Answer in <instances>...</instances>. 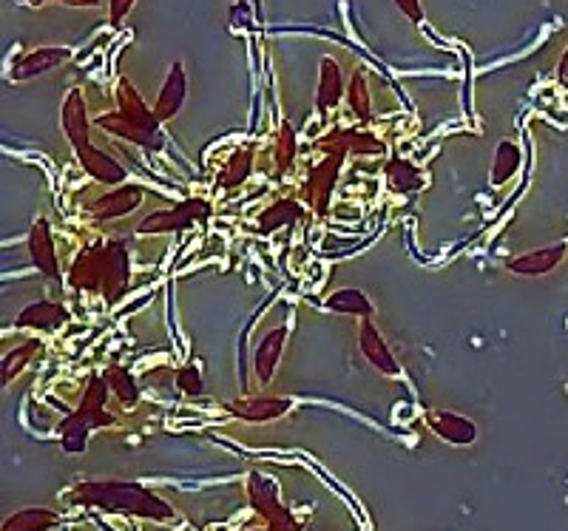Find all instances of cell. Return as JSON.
Returning a JSON list of instances; mask_svg holds the SVG:
<instances>
[{
    "label": "cell",
    "mask_w": 568,
    "mask_h": 531,
    "mask_svg": "<svg viewBox=\"0 0 568 531\" xmlns=\"http://www.w3.org/2000/svg\"><path fill=\"white\" fill-rule=\"evenodd\" d=\"M347 100H350V108L358 120H370V89H367V77L364 71H355L350 86H347Z\"/></svg>",
    "instance_id": "30"
},
{
    "label": "cell",
    "mask_w": 568,
    "mask_h": 531,
    "mask_svg": "<svg viewBox=\"0 0 568 531\" xmlns=\"http://www.w3.org/2000/svg\"><path fill=\"white\" fill-rule=\"evenodd\" d=\"M426 426L446 443H455V446H469L478 438V426L472 424L469 418L455 415V412H429L426 415Z\"/></svg>",
    "instance_id": "13"
},
{
    "label": "cell",
    "mask_w": 568,
    "mask_h": 531,
    "mask_svg": "<svg viewBox=\"0 0 568 531\" xmlns=\"http://www.w3.org/2000/svg\"><path fill=\"white\" fill-rule=\"evenodd\" d=\"M69 57L71 49H66V46H43V49L23 54L18 63L12 66L9 77H12L15 83H26V80H32V77H40V74H46V71L63 66Z\"/></svg>",
    "instance_id": "8"
},
{
    "label": "cell",
    "mask_w": 568,
    "mask_h": 531,
    "mask_svg": "<svg viewBox=\"0 0 568 531\" xmlns=\"http://www.w3.org/2000/svg\"><path fill=\"white\" fill-rule=\"evenodd\" d=\"M40 350V341L32 338V341H26V344H20L18 350H12V353H6V358L0 361V387H9L15 378H18L23 367L32 361V355Z\"/></svg>",
    "instance_id": "27"
},
{
    "label": "cell",
    "mask_w": 568,
    "mask_h": 531,
    "mask_svg": "<svg viewBox=\"0 0 568 531\" xmlns=\"http://www.w3.org/2000/svg\"><path fill=\"white\" fill-rule=\"evenodd\" d=\"M29 3H32V6H40V3H43V0H29Z\"/></svg>",
    "instance_id": "37"
},
{
    "label": "cell",
    "mask_w": 568,
    "mask_h": 531,
    "mask_svg": "<svg viewBox=\"0 0 568 531\" xmlns=\"http://www.w3.org/2000/svg\"><path fill=\"white\" fill-rule=\"evenodd\" d=\"M336 145L344 154H355V157H375L384 151V142L375 140L373 134H364V131H353V128H344V131H333L327 140L321 142V148H330Z\"/></svg>",
    "instance_id": "19"
},
{
    "label": "cell",
    "mask_w": 568,
    "mask_h": 531,
    "mask_svg": "<svg viewBox=\"0 0 568 531\" xmlns=\"http://www.w3.org/2000/svg\"><path fill=\"white\" fill-rule=\"evenodd\" d=\"M29 256L35 267L49 276V279H57L60 276V265H57V253H54V239H52V225L46 219H37L29 231Z\"/></svg>",
    "instance_id": "15"
},
{
    "label": "cell",
    "mask_w": 568,
    "mask_h": 531,
    "mask_svg": "<svg viewBox=\"0 0 568 531\" xmlns=\"http://www.w3.org/2000/svg\"><path fill=\"white\" fill-rule=\"evenodd\" d=\"M185 94H188V77H185L182 63H174L171 71H168V77H165V83H162L157 106H154V117H157L160 123L174 120L179 114V108H182V103H185Z\"/></svg>",
    "instance_id": "14"
},
{
    "label": "cell",
    "mask_w": 568,
    "mask_h": 531,
    "mask_svg": "<svg viewBox=\"0 0 568 531\" xmlns=\"http://www.w3.org/2000/svg\"><path fill=\"white\" fill-rule=\"evenodd\" d=\"M341 91H344V83H341L338 63L336 60H330V57H324V60H321L319 94H316V106H319V111L336 108L338 100H341Z\"/></svg>",
    "instance_id": "25"
},
{
    "label": "cell",
    "mask_w": 568,
    "mask_h": 531,
    "mask_svg": "<svg viewBox=\"0 0 568 531\" xmlns=\"http://www.w3.org/2000/svg\"><path fill=\"white\" fill-rule=\"evenodd\" d=\"M293 409L290 398H276V395H256V398H233L228 401V412L242 418V421H253V424H262V421H276Z\"/></svg>",
    "instance_id": "7"
},
{
    "label": "cell",
    "mask_w": 568,
    "mask_h": 531,
    "mask_svg": "<svg viewBox=\"0 0 568 531\" xmlns=\"http://www.w3.org/2000/svg\"><path fill=\"white\" fill-rule=\"evenodd\" d=\"M106 398H108V381L106 375L100 378H91L89 390H86V395H83V404H80V409L74 412L83 424L89 426L91 432L94 429H100V426H108L114 424V418L106 412Z\"/></svg>",
    "instance_id": "16"
},
{
    "label": "cell",
    "mask_w": 568,
    "mask_h": 531,
    "mask_svg": "<svg viewBox=\"0 0 568 531\" xmlns=\"http://www.w3.org/2000/svg\"><path fill=\"white\" fill-rule=\"evenodd\" d=\"M57 523H60V514L35 506V509H20V512L9 514L0 523V531H52L57 529Z\"/></svg>",
    "instance_id": "21"
},
{
    "label": "cell",
    "mask_w": 568,
    "mask_h": 531,
    "mask_svg": "<svg viewBox=\"0 0 568 531\" xmlns=\"http://www.w3.org/2000/svg\"><path fill=\"white\" fill-rule=\"evenodd\" d=\"M324 307L330 313H338V316H361V319H370L373 316V304L370 299L355 290V287H344V290H336L333 296H327Z\"/></svg>",
    "instance_id": "23"
},
{
    "label": "cell",
    "mask_w": 568,
    "mask_h": 531,
    "mask_svg": "<svg viewBox=\"0 0 568 531\" xmlns=\"http://www.w3.org/2000/svg\"><path fill=\"white\" fill-rule=\"evenodd\" d=\"M69 321V310L63 304L54 301H35L29 307H23L18 316V327H32V330H57Z\"/></svg>",
    "instance_id": "18"
},
{
    "label": "cell",
    "mask_w": 568,
    "mask_h": 531,
    "mask_svg": "<svg viewBox=\"0 0 568 531\" xmlns=\"http://www.w3.org/2000/svg\"><path fill=\"white\" fill-rule=\"evenodd\" d=\"M293 154H296V137H293L290 125H284L282 137H279V148H276L279 171H287V168H290V162H293Z\"/></svg>",
    "instance_id": "32"
},
{
    "label": "cell",
    "mask_w": 568,
    "mask_h": 531,
    "mask_svg": "<svg viewBox=\"0 0 568 531\" xmlns=\"http://www.w3.org/2000/svg\"><path fill=\"white\" fill-rule=\"evenodd\" d=\"M284 344H287V327H273L256 347L253 355V372H256V381L265 387L273 381V372L279 367L284 353Z\"/></svg>",
    "instance_id": "12"
},
{
    "label": "cell",
    "mask_w": 568,
    "mask_h": 531,
    "mask_svg": "<svg viewBox=\"0 0 568 531\" xmlns=\"http://www.w3.org/2000/svg\"><path fill=\"white\" fill-rule=\"evenodd\" d=\"M568 245L566 242H557V245H549V248H537L529 250V253H520L509 262V270L517 273V276H546L551 270L563 265L566 259Z\"/></svg>",
    "instance_id": "9"
},
{
    "label": "cell",
    "mask_w": 568,
    "mask_h": 531,
    "mask_svg": "<svg viewBox=\"0 0 568 531\" xmlns=\"http://www.w3.org/2000/svg\"><path fill=\"white\" fill-rule=\"evenodd\" d=\"M77 157L83 162L86 174L97 179V182H106V185H120L125 179V168L117 160H111L108 154L97 151L94 145H86L83 151H77Z\"/></svg>",
    "instance_id": "20"
},
{
    "label": "cell",
    "mask_w": 568,
    "mask_h": 531,
    "mask_svg": "<svg viewBox=\"0 0 568 531\" xmlns=\"http://www.w3.org/2000/svg\"><path fill=\"white\" fill-rule=\"evenodd\" d=\"M250 168H253V154H250V151H236L231 160H228V165L222 168L216 185H219L222 191H233V188H239V185L250 177Z\"/></svg>",
    "instance_id": "28"
},
{
    "label": "cell",
    "mask_w": 568,
    "mask_h": 531,
    "mask_svg": "<svg viewBox=\"0 0 568 531\" xmlns=\"http://www.w3.org/2000/svg\"><path fill=\"white\" fill-rule=\"evenodd\" d=\"M69 500L77 506L134 514V517H148V520H160V523L174 520V509L162 497L148 492L140 483H125V480H86V483L74 486Z\"/></svg>",
    "instance_id": "2"
},
{
    "label": "cell",
    "mask_w": 568,
    "mask_h": 531,
    "mask_svg": "<svg viewBox=\"0 0 568 531\" xmlns=\"http://www.w3.org/2000/svg\"><path fill=\"white\" fill-rule=\"evenodd\" d=\"M142 196H145V191H142L140 185H120L111 194L94 199L89 205V213L94 219H120L125 213L140 208Z\"/></svg>",
    "instance_id": "10"
},
{
    "label": "cell",
    "mask_w": 568,
    "mask_h": 531,
    "mask_svg": "<svg viewBox=\"0 0 568 531\" xmlns=\"http://www.w3.org/2000/svg\"><path fill=\"white\" fill-rule=\"evenodd\" d=\"M63 131H66V137H69L74 151H83L86 145H91L86 100H83L80 89L69 91V97H66V106H63Z\"/></svg>",
    "instance_id": "17"
},
{
    "label": "cell",
    "mask_w": 568,
    "mask_h": 531,
    "mask_svg": "<svg viewBox=\"0 0 568 531\" xmlns=\"http://www.w3.org/2000/svg\"><path fill=\"white\" fill-rule=\"evenodd\" d=\"M398 3V9L407 15L409 20H415V23H421L424 18V9H421V0H395Z\"/></svg>",
    "instance_id": "34"
},
{
    "label": "cell",
    "mask_w": 568,
    "mask_h": 531,
    "mask_svg": "<svg viewBox=\"0 0 568 531\" xmlns=\"http://www.w3.org/2000/svg\"><path fill=\"white\" fill-rule=\"evenodd\" d=\"M57 3L71 6V9H94V6H100V0H57Z\"/></svg>",
    "instance_id": "36"
},
{
    "label": "cell",
    "mask_w": 568,
    "mask_h": 531,
    "mask_svg": "<svg viewBox=\"0 0 568 531\" xmlns=\"http://www.w3.org/2000/svg\"><path fill=\"white\" fill-rule=\"evenodd\" d=\"M134 3H137V0H111V23L120 26L125 20V15L134 9Z\"/></svg>",
    "instance_id": "33"
},
{
    "label": "cell",
    "mask_w": 568,
    "mask_h": 531,
    "mask_svg": "<svg viewBox=\"0 0 568 531\" xmlns=\"http://www.w3.org/2000/svg\"><path fill=\"white\" fill-rule=\"evenodd\" d=\"M106 381L111 390L117 392V398L123 401V407H134L140 401V390H137V381L131 378V372H125L123 367H111L106 372Z\"/></svg>",
    "instance_id": "29"
},
{
    "label": "cell",
    "mask_w": 568,
    "mask_h": 531,
    "mask_svg": "<svg viewBox=\"0 0 568 531\" xmlns=\"http://www.w3.org/2000/svg\"><path fill=\"white\" fill-rule=\"evenodd\" d=\"M177 387L185 392V395H202L205 384H202V375H199L194 364H188V367H182V370L177 372Z\"/></svg>",
    "instance_id": "31"
},
{
    "label": "cell",
    "mask_w": 568,
    "mask_h": 531,
    "mask_svg": "<svg viewBox=\"0 0 568 531\" xmlns=\"http://www.w3.org/2000/svg\"><path fill=\"white\" fill-rule=\"evenodd\" d=\"M248 492L253 506H256V512L267 520L265 531H302V523L279 503V492H276V483H273V480H267L265 475L253 472V475H250Z\"/></svg>",
    "instance_id": "5"
},
{
    "label": "cell",
    "mask_w": 568,
    "mask_h": 531,
    "mask_svg": "<svg viewBox=\"0 0 568 531\" xmlns=\"http://www.w3.org/2000/svg\"><path fill=\"white\" fill-rule=\"evenodd\" d=\"M71 287L100 293L108 304L120 301L131 282V262L123 242H97L86 248L71 267Z\"/></svg>",
    "instance_id": "1"
},
{
    "label": "cell",
    "mask_w": 568,
    "mask_h": 531,
    "mask_svg": "<svg viewBox=\"0 0 568 531\" xmlns=\"http://www.w3.org/2000/svg\"><path fill=\"white\" fill-rule=\"evenodd\" d=\"M344 160H347V154L336 145H330L324 162L307 179V202L319 213L327 211V205H330V194H333V185H336L338 171H341V162Z\"/></svg>",
    "instance_id": "6"
},
{
    "label": "cell",
    "mask_w": 568,
    "mask_h": 531,
    "mask_svg": "<svg viewBox=\"0 0 568 531\" xmlns=\"http://www.w3.org/2000/svg\"><path fill=\"white\" fill-rule=\"evenodd\" d=\"M387 182H390L392 191L409 194V191H418V188L424 185V177H421V168H415L409 160H404V157H392V160L387 162Z\"/></svg>",
    "instance_id": "26"
},
{
    "label": "cell",
    "mask_w": 568,
    "mask_h": 531,
    "mask_svg": "<svg viewBox=\"0 0 568 531\" xmlns=\"http://www.w3.org/2000/svg\"><path fill=\"white\" fill-rule=\"evenodd\" d=\"M100 128H106L108 134L123 137L128 142H137L148 151H160L165 145L162 137L160 120L154 117V111H148L140 91L131 86V80H120L117 83V111L103 114L97 120Z\"/></svg>",
    "instance_id": "3"
},
{
    "label": "cell",
    "mask_w": 568,
    "mask_h": 531,
    "mask_svg": "<svg viewBox=\"0 0 568 531\" xmlns=\"http://www.w3.org/2000/svg\"><path fill=\"white\" fill-rule=\"evenodd\" d=\"M557 83H560V89L568 91V46L560 57V63H557Z\"/></svg>",
    "instance_id": "35"
},
{
    "label": "cell",
    "mask_w": 568,
    "mask_h": 531,
    "mask_svg": "<svg viewBox=\"0 0 568 531\" xmlns=\"http://www.w3.org/2000/svg\"><path fill=\"white\" fill-rule=\"evenodd\" d=\"M302 216V202H296V199H279V202H273V205L259 216V233H273L279 231V228H287V225L299 222Z\"/></svg>",
    "instance_id": "24"
},
{
    "label": "cell",
    "mask_w": 568,
    "mask_h": 531,
    "mask_svg": "<svg viewBox=\"0 0 568 531\" xmlns=\"http://www.w3.org/2000/svg\"><path fill=\"white\" fill-rule=\"evenodd\" d=\"M520 168H523V151H520V145L512 140L500 142L495 151V165H492V185H495V188H503L506 182H512V179L520 174Z\"/></svg>",
    "instance_id": "22"
},
{
    "label": "cell",
    "mask_w": 568,
    "mask_h": 531,
    "mask_svg": "<svg viewBox=\"0 0 568 531\" xmlns=\"http://www.w3.org/2000/svg\"><path fill=\"white\" fill-rule=\"evenodd\" d=\"M358 344H361V353H364V358H367V361H370V364H373L378 372H384V375H390V378H395V375L401 372V364H398V358L392 355V350L387 347V341L381 338L378 327H375L370 319L361 324V336H358Z\"/></svg>",
    "instance_id": "11"
},
{
    "label": "cell",
    "mask_w": 568,
    "mask_h": 531,
    "mask_svg": "<svg viewBox=\"0 0 568 531\" xmlns=\"http://www.w3.org/2000/svg\"><path fill=\"white\" fill-rule=\"evenodd\" d=\"M211 219V202L208 199H185L168 211H157L151 216H145L137 233L140 236H154V233H174L185 231V228H194L196 222H205Z\"/></svg>",
    "instance_id": "4"
}]
</instances>
